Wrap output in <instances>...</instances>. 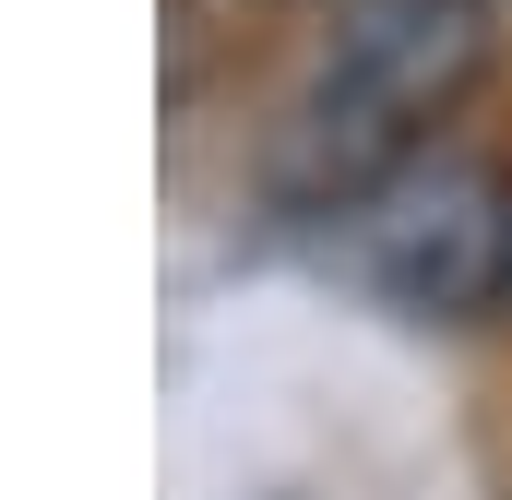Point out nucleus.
Listing matches in <instances>:
<instances>
[{
    "label": "nucleus",
    "instance_id": "obj_1",
    "mask_svg": "<svg viewBox=\"0 0 512 500\" xmlns=\"http://www.w3.org/2000/svg\"><path fill=\"white\" fill-rule=\"evenodd\" d=\"M489 60V0H346L334 60L286 108L274 191L298 215H358L393 167H417L429 120L477 84Z\"/></svg>",
    "mask_w": 512,
    "mask_h": 500
},
{
    "label": "nucleus",
    "instance_id": "obj_2",
    "mask_svg": "<svg viewBox=\"0 0 512 500\" xmlns=\"http://www.w3.org/2000/svg\"><path fill=\"white\" fill-rule=\"evenodd\" d=\"M358 274L405 310H429V322H465V310L512 298V179L477 167V155L393 167L358 203Z\"/></svg>",
    "mask_w": 512,
    "mask_h": 500
}]
</instances>
